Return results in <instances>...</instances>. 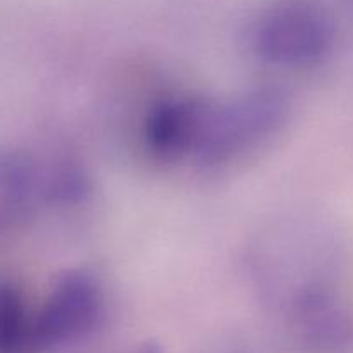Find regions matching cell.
<instances>
[{
  "instance_id": "cell-1",
  "label": "cell",
  "mask_w": 353,
  "mask_h": 353,
  "mask_svg": "<svg viewBox=\"0 0 353 353\" xmlns=\"http://www.w3.org/2000/svg\"><path fill=\"white\" fill-rule=\"evenodd\" d=\"M288 112V100L276 88H252L228 99L169 97L155 119V137L168 161L217 165L271 140Z\"/></svg>"
},
{
  "instance_id": "cell-6",
  "label": "cell",
  "mask_w": 353,
  "mask_h": 353,
  "mask_svg": "<svg viewBox=\"0 0 353 353\" xmlns=\"http://www.w3.org/2000/svg\"><path fill=\"white\" fill-rule=\"evenodd\" d=\"M121 353H159L157 350H154L152 347H140V348H133L130 352H121Z\"/></svg>"
},
{
  "instance_id": "cell-2",
  "label": "cell",
  "mask_w": 353,
  "mask_h": 353,
  "mask_svg": "<svg viewBox=\"0 0 353 353\" xmlns=\"http://www.w3.org/2000/svg\"><path fill=\"white\" fill-rule=\"evenodd\" d=\"M333 21L317 0H276L252 28L255 54L285 69L321 64L333 47Z\"/></svg>"
},
{
  "instance_id": "cell-4",
  "label": "cell",
  "mask_w": 353,
  "mask_h": 353,
  "mask_svg": "<svg viewBox=\"0 0 353 353\" xmlns=\"http://www.w3.org/2000/svg\"><path fill=\"white\" fill-rule=\"evenodd\" d=\"M45 196V176L33 159L0 150V236L23 226Z\"/></svg>"
},
{
  "instance_id": "cell-3",
  "label": "cell",
  "mask_w": 353,
  "mask_h": 353,
  "mask_svg": "<svg viewBox=\"0 0 353 353\" xmlns=\"http://www.w3.org/2000/svg\"><path fill=\"white\" fill-rule=\"evenodd\" d=\"M103 316L99 281L83 271H69L55 281L33 319V353H47L85 340Z\"/></svg>"
},
{
  "instance_id": "cell-5",
  "label": "cell",
  "mask_w": 353,
  "mask_h": 353,
  "mask_svg": "<svg viewBox=\"0 0 353 353\" xmlns=\"http://www.w3.org/2000/svg\"><path fill=\"white\" fill-rule=\"evenodd\" d=\"M33 319L23 290L0 279V353H33Z\"/></svg>"
}]
</instances>
